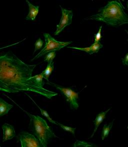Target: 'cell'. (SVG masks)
Here are the masks:
<instances>
[{"mask_svg":"<svg viewBox=\"0 0 128 147\" xmlns=\"http://www.w3.org/2000/svg\"><path fill=\"white\" fill-rule=\"evenodd\" d=\"M36 65H28L15 55L7 53L0 57V90L9 93L29 91L51 99L58 94L40 88L30 81Z\"/></svg>","mask_w":128,"mask_h":147,"instance_id":"cell-1","label":"cell"},{"mask_svg":"<svg viewBox=\"0 0 128 147\" xmlns=\"http://www.w3.org/2000/svg\"><path fill=\"white\" fill-rule=\"evenodd\" d=\"M124 10V6L120 1H110L89 19L102 22L113 27H119L128 24V15Z\"/></svg>","mask_w":128,"mask_h":147,"instance_id":"cell-2","label":"cell"},{"mask_svg":"<svg viewBox=\"0 0 128 147\" xmlns=\"http://www.w3.org/2000/svg\"><path fill=\"white\" fill-rule=\"evenodd\" d=\"M24 112L29 116L30 119V128L43 147H48L50 140L57 137L47 122L39 116H36L28 112L21 108Z\"/></svg>","mask_w":128,"mask_h":147,"instance_id":"cell-3","label":"cell"},{"mask_svg":"<svg viewBox=\"0 0 128 147\" xmlns=\"http://www.w3.org/2000/svg\"><path fill=\"white\" fill-rule=\"evenodd\" d=\"M44 36L45 38V46L43 50L39 52L36 56H35L32 61L39 58L44 55L48 54L51 52H56L60 50L65 47L69 45L72 43L71 42H58L54 38H53L49 34L44 33Z\"/></svg>","mask_w":128,"mask_h":147,"instance_id":"cell-4","label":"cell"},{"mask_svg":"<svg viewBox=\"0 0 128 147\" xmlns=\"http://www.w3.org/2000/svg\"><path fill=\"white\" fill-rule=\"evenodd\" d=\"M49 84L54 86L59 91H60L64 95L66 101L70 105L71 108L74 110H77L79 108L78 100L79 99V93L72 90L71 88H66L62 86L58 85L52 83L50 82H49Z\"/></svg>","mask_w":128,"mask_h":147,"instance_id":"cell-5","label":"cell"},{"mask_svg":"<svg viewBox=\"0 0 128 147\" xmlns=\"http://www.w3.org/2000/svg\"><path fill=\"white\" fill-rule=\"evenodd\" d=\"M18 139L21 144L22 147H43L35 136L27 132L20 133L18 136Z\"/></svg>","mask_w":128,"mask_h":147,"instance_id":"cell-6","label":"cell"},{"mask_svg":"<svg viewBox=\"0 0 128 147\" xmlns=\"http://www.w3.org/2000/svg\"><path fill=\"white\" fill-rule=\"evenodd\" d=\"M62 11V18L58 25H57L56 31H55L54 35L55 36L58 35L62 32L63 30L67 26L70 25L72 22V19L73 17V14L72 11L66 10L60 6Z\"/></svg>","mask_w":128,"mask_h":147,"instance_id":"cell-7","label":"cell"},{"mask_svg":"<svg viewBox=\"0 0 128 147\" xmlns=\"http://www.w3.org/2000/svg\"><path fill=\"white\" fill-rule=\"evenodd\" d=\"M2 129L3 131V142L7 141L12 139L16 136V132L14 127L10 124L5 123L2 126Z\"/></svg>","mask_w":128,"mask_h":147,"instance_id":"cell-8","label":"cell"},{"mask_svg":"<svg viewBox=\"0 0 128 147\" xmlns=\"http://www.w3.org/2000/svg\"><path fill=\"white\" fill-rule=\"evenodd\" d=\"M103 46L100 43H94L91 46L87 48H77V47H68V48L78 50L82 51L87 53L89 54L92 55L94 53H97L100 50V49L103 48Z\"/></svg>","mask_w":128,"mask_h":147,"instance_id":"cell-9","label":"cell"},{"mask_svg":"<svg viewBox=\"0 0 128 147\" xmlns=\"http://www.w3.org/2000/svg\"><path fill=\"white\" fill-rule=\"evenodd\" d=\"M26 2L27 3L28 5L29 6V12L26 18V20L34 21L35 20L37 16L39 13V6H34L28 1H26Z\"/></svg>","mask_w":128,"mask_h":147,"instance_id":"cell-10","label":"cell"},{"mask_svg":"<svg viewBox=\"0 0 128 147\" xmlns=\"http://www.w3.org/2000/svg\"><path fill=\"white\" fill-rule=\"evenodd\" d=\"M110 110H111V109H109L106 111L100 113V114L97 115V116L95 120H94L93 121L94 125H95V128H94L93 133L92 134L91 136L90 137V138L93 137V136L95 135V134L96 133V132H97V129H98V128L99 127V126L103 122V120H104L105 118H106V116L107 113L109 112Z\"/></svg>","mask_w":128,"mask_h":147,"instance_id":"cell-11","label":"cell"},{"mask_svg":"<svg viewBox=\"0 0 128 147\" xmlns=\"http://www.w3.org/2000/svg\"><path fill=\"white\" fill-rule=\"evenodd\" d=\"M13 107L12 105L7 103L3 99H0V116H3L8 114L9 111Z\"/></svg>","mask_w":128,"mask_h":147,"instance_id":"cell-12","label":"cell"},{"mask_svg":"<svg viewBox=\"0 0 128 147\" xmlns=\"http://www.w3.org/2000/svg\"><path fill=\"white\" fill-rule=\"evenodd\" d=\"M44 78L42 74L36 76H32L30 79V81L32 82L34 85L37 86L38 87L40 88H43V79Z\"/></svg>","mask_w":128,"mask_h":147,"instance_id":"cell-13","label":"cell"},{"mask_svg":"<svg viewBox=\"0 0 128 147\" xmlns=\"http://www.w3.org/2000/svg\"><path fill=\"white\" fill-rule=\"evenodd\" d=\"M54 69V62H50V63H48V65L47 66V68H46V69L45 70H44L43 72H42V73H41L42 74L44 78L47 81H48V82H49V78L51 74L53 71Z\"/></svg>","mask_w":128,"mask_h":147,"instance_id":"cell-14","label":"cell"},{"mask_svg":"<svg viewBox=\"0 0 128 147\" xmlns=\"http://www.w3.org/2000/svg\"><path fill=\"white\" fill-rule=\"evenodd\" d=\"M114 122V120H113L112 122H111L109 125L105 124V125L103 127V130H102V135H101L102 140H104L105 138H106L108 137L109 133L110 132L111 129L112 128Z\"/></svg>","mask_w":128,"mask_h":147,"instance_id":"cell-15","label":"cell"},{"mask_svg":"<svg viewBox=\"0 0 128 147\" xmlns=\"http://www.w3.org/2000/svg\"><path fill=\"white\" fill-rule=\"evenodd\" d=\"M72 147H98L97 146L87 142L81 141L77 140L74 143V145Z\"/></svg>","mask_w":128,"mask_h":147,"instance_id":"cell-16","label":"cell"},{"mask_svg":"<svg viewBox=\"0 0 128 147\" xmlns=\"http://www.w3.org/2000/svg\"><path fill=\"white\" fill-rule=\"evenodd\" d=\"M30 98L34 102V103H35V104L36 105V106H37V107H38V108L40 110V111H41V114H42V115H43V116H44L46 118H47V119L49 120V122H51V123H52V124H56V125H58V123L57 122H56V121H54V120H52V118H51L50 117V116H49V115L48 113V112H47V111H46L44 110H43V109H42L40 107L38 106V105H37V104H36V103H35V102L34 101V100H33V99H32L31 98V97H30Z\"/></svg>","mask_w":128,"mask_h":147,"instance_id":"cell-17","label":"cell"},{"mask_svg":"<svg viewBox=\"0 0 128 147\" xmlns=\"http://www.w3.org/2000/svg\"><path fill=\"white\" fill-rule=\"evenodd\" d=\"M58 125L60 126L61 128L63 129L64 131H67V132H70L75 136V133L76 128H72V127H68V126H65L64 125L59 123H58Z\"/></svg>","mask_w":128,"mask_h":147,"instance_id":"cell-18","label":"cell"},{"mask_svg":"<svg viewBox=\"0 0 128 147\" xmlns=\"http://www.w3.org/2000/svg\"><path fill=\"white\" fill-rule=\"evenodd\" d=\"M56 57V52H51L48 53V54L46 55L45 57V62H47L48 63L50 62H52L54 59Z\"/></svg>","mask_w":128,"mask_h":147,"instance_id":"cell-19","label":"cell"},{"mask_svg":"<svg viewBox=\"0 0 128 147\" xmlns=\"http://www.w3.org/2000/svg\"><path fill=\"white\" fill-rule=\"evenodd\" d=\"M102 29V26H101V27L99 28L98 32L94 35V39H95L94 43H100V41H101L102 37L101 34Z\"/></svg>","mask_w":128,"mask_h":147,"instance_id":"cell-20","label":"cell"},{"mask_svg":"<svg viewBox=\"0 0 128 147\" xmlns=\"http://www.w3.org/2000/svg\"><path fill=\"white\" fill-rule=\"evenodd\" d=\"M43 41L41 40L40 38H39L38 40H37L35 44V51H34V53H35L37 50H38L39 49H40L41 48H42L43 47Z\"/></svg>","mask_w":128,"mask_h":147,"instance_id":"cell-21","label":"cell"},{"mask_svg":"<svg viewBox=\"0 0 128 147\" xmlns=\"http://www.w3.org/2000/svg\"><path fill=\"white\" fill-rule=\"evenodd\" d=\"M122 62L124 65H128V53L122 59Z\"/></svg>","mask_w":128,"mask_h":147,"instance_id":"cell-22","label":"cell"},{"mask_svg":"<svg viewBox=\"0 0 128 147\" xmlns=\"http://www.w3.org/2000/svg\"><path fill=\"white\" fill-rule=\"evenodd\" d=\"M127 8H128V1H127Z\"/></svg>","mask_w":128,"mask_h":147,"instance_id":"cell-23","label":"cell"},{"mask_svg":"<svg viewBox=\"0 0 128 147\" xmlns=\"http://www.w3.org/2000/svg\"><path fill=\"white\" fill-rule=\"evenodd\" d=\"M126 31L127 33V34H128V31H127L126 30Z\"/></svg>","mask_w":128,"mask_h":147,"instance_id":"cell-24","label":"cell"}]
</instances>
